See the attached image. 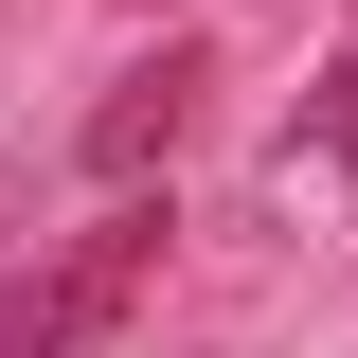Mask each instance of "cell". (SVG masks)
I'll list each match as a JSON object with an SVG mask.
<instances>
[{"label":"cell","instance_id":"2","mask_svg":"<svg viewBox=\"0 0 358 358\" xmlns=\"http://www.w3.org/2000/svg\"><path fill=\"white\" fill-rule=\"evenodd\" d=\"M197 90H215V54H197V36H162L126 90H108V108H90V179H108V197H143V162L197 126Z\"/></svg>","mask_w":358,"mask_h":358},{"label":"cell","instance_id":"1","mask_svg":"<svg viewBox=\"0 0 358 358\" xmlns=\"http://www.w3.org/2000/svg\"><path fill=\"white\" fill-rule=\"evenodd\" d=\"M143 268H162V197H108L54 268H0V358H90L143 305Z\"/></svg>","mask_w":358,"mask_h":358},{"label":"cell","instance_id":"3","mask_svg":"<svg viewBox=\"0 0 358 358\" xmlns=\"http://www.w3.org/2000/svg\"><path fill=\"white\" fill-rule=\"evenodd\" d=\"M305 143H322V162H358V54H341V72L305 90Z\"/></svg>","mask_w":358,"mask_h":358}]
</instances>
